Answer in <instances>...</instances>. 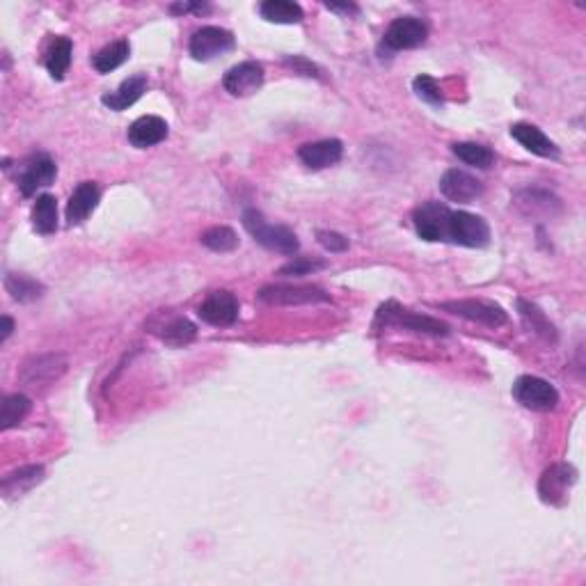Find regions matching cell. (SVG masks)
Listing matches in <instances>:
<instances>
[{
    "instance_id": "74e56055",
    "label": "cell",
    "mask_w": 586,
    "mask_h": 586,
    "mask_svg": "<svg viewBox=\"0 0 586 586\" xmlns=\"http://www.w3.org/2000/svg\"><path fill=\"white\" fill-rule=\"evenodd\" d=\"M325 7H328V10H333V12H346V15H357V7L351 5V3H348V5H337V3H325Z\"/></svg>"
},
{
    "instance_id": "f1b7e54d",
    "label": "cell",
    "mask_w": 586,
    "mask_h": 586,
    "mask_svg": "<svg viewBox=\"0 0 586 586\" xmlns=\"http://www.w3.org/2000/svg\"><path fill=\"white\" fill-rule=\"evenodd\" d=\"M30 410V399L26 394H10V397L3 399V406H0V429L10 431L15 429L16 424L24 421V417L28 415Z\"/></svg>"
},
{
    "instance_id": "d6a6232c",
    "label": "cell",
    "mask_w": 586,
    "mask_h": 586,
    "mask_svg": "<svg viewBox=\"0 0 586 586\" xmlns=\"http://www.w3.org/2000/svg\"><path fill=\"white\" fill-rule=\"evenodd\" d=\"M321 268H325L324 259L296 257L293 261H289L286 266L280 268V275H310V272L321 271Z\"/></svg>"
},
{
    "instance_id": "5bb4252c",
    "label": "cell",
    "mask_w": 586,
    "mask_h": 586,
    "mask_svg": "<svg viewBox=\"0 0 586 586\" xmlns=\"http://www.w3.org/2000/svg\"><path fill=\"white\" fill-rule=\"evenodd\" d=\"M222 85L231 97H250L263 85V67L254 60L239 62L227 71Z\"/></svg>"
},
{
    "instance_id": "ac0fdd59",
    "label": "cell",
    "mask_w": 586,
    "mask_h": 586,
    "mask_svg": "<svg viewBox=\"0 0 586 586\" xmlns=\"http://www.w3.org/2000/svg\"><path fill=\"white\" fill-rule=\"evenodd\" d=\"M99 199H101V190L94 181H83L79 188L71 193L69 202H67V222L69 225H80L88 220L90 213L97 208Z\"/></svg>"
},
{
    "instance_id": "7c38bea8",
    "label": "cell",
    "mask_w": 586,
    "mask_h": 586,
    "mask_svg": "<svg viewBox=\"0 0 586 586\" xmlns=\"http://www.w3.org/2000/svg\"><path fill=\"white\" fill-rule=\"evenodd\" d=\"M442 310L452 312V314L463 316L467 321H476L488 328H499L508 321V314L497 305V303L488 301H452L442 303Z\"/></svg>"
},
{
    "instance_id": "d6986e66",
    "label": "cell",
    "mask_w": 586,
    "mask_h": 586,
    "mask_svg": "<svg viewBox=\"0 0 586 586\" xmlns=\"http://www.w3.org/2000/svg\"><path fill=\"white\" fill-rule=\"evenodd\" d=\"M167 133H170V129H167V122L163 120V117L144 115L138 117V120L131 124L129 143L138 149H147L163 143V140L167 138Z\"/></svg>"
},
{
    "instance_id": "484cf974",
    "label": "cell",
    "mask_w": 586,
    "mask_h": 586,
    "mask_svg": "<svg viewBox=\"0 0 586 586\" xmlns=\"http://www.w3.org/2000/svg\"><path fill=\"white\" fill-rule=\"evenodd\" d=\"M33 227L39 234L48 236L58 229V202L53 195H39L33 207Z\"/></svg>"
},
{
    "instance_id": "2e32d148",
    "label": "cell",
    "mask_w": 586,
    "mask_h": 586,
    "mask_svg": "<svg viewBox=\"0 0 586 586\" xmlns=\"http://www.w3.org/2000/svg\"><path fill=\"white\" fill-rule=\"evenodd\" d=\"M440 193L449 199V202L470 204L476 197H481L484 186L476 176L467 175L465 170H447L440 179Z\"/></svg>"
},
{
    "instance_id": "9a60e30c",
    "label": "cell",
    "mask_w": 586,
    "mask_h": 586,
    "mask_svg": "<svg viewBox=\"0 0 586 586\" xmlns=\"http://www.w3.org/2000/svg\"><path fill=\"white\" fill-rule=\"evenodd\" d=\"M56 175H58L56 161H53L51 156H47V154H37V156H33L28 163H26L24 172H21L19 176L21 195L30 197V195L37 193L39 188H47V186H51L53 181H56Z\"/></svg>"
},
{
    "instance_id": "e0dca14e",
    "label": "cell",
    "mask_w": 586,
    "mask_h": 586,
    "mask_svg": "<svg viewBox=\"0 0 586 586\" xmlns=\"http://www.w3.org/2000/svg\"><path fill=\"white\" fill-rule=\"evenodd\" d=\"M344 156V144L337 138L319 140V143H307L298 149V158L303 161V165H307L310 170H324V167L335 165L342 161Z\"/></svg>"
},
{
    "instance_id": "d590c367",
    "label": "cell",
    "mask_w": 586,
    "mask_h": 586,
    "mask_svg": "<svg viewBox=\"0 0 586 586\" xmlns=\"http://www.w3.org/2000/svg\"><path fill=\"white\" fill-rule=\"evenodd\" d=\"M175 15H186V12H207V5H199V3H176V5L170 7Z\"/></svg>"
},
{
    "instance_id": "4fadbf2b",
    "label": "cell",
    "mask_w": 586,
    "mask_h": 586,
    "mask_svg": "<svg viewBox=\"0 0 586 586\" xmlns=\"http://www.w3.org/2000/svg\"><path fill=\"white\" fill-rule=\"evenodd\" d=\"M197 314L204 324L227 328L239 319V301L231 291H213L211 296L199 305Z\"/></svg>"
},
{
    "instance_id": "603a6c76",
    "label": "cell",
    "mask_w": 586,
    "mask_h": 586,
    "mask_svg": "<svg viewBox=\"0 0 586 586\" xmlns=\"http://www.w3.org/2000/svg\"><path fill=\"white\" fill-rule=\"evenodd\" d=\"M259 15L261 19L271 21V24H301L303 21V7L291 0H266L259 5Z\"/></svg>"
},
{
    "instance_id": "ffe728a7",
    "label": "cell",
    "mask_w": 586,
    "mask_h": 586,
    "mask_svg": "<svg viewBox=\"0 0 586 586\" xmlns=\"http://www.w3.org/2000/svg\"><path fill=\"white\" fill-rule=\"evenodd\" d=\"M513 140L522 144L527 152L536 154L540 158H559V147L534 124H525V122H517V124L511 126Z\"/></svg>"
},
{
    "instance_id": "52a82bcc",
    "label": "cell",
    "mask_w": 586,
    "mask_h": 586,
    "mask_svg": "<svg viewBox=\"0 0 586 586\" xmlns=\"http://www.w3.org/2000/svg\"><path fill=\"white\" fill-rule=\"evenodd\" d=\"M577 484V470L568 463H554L540 474L538 495L549 506H561L566 504L568 493Z\"/></svg>"
},
{
    "instance_id": "9c48e42d",
    "label": "cell",
    "mask_w": 586,
    "mask_h": 586,
    "mask_svg": "<svg viewBox=\"0 0 586 586\" xmlns=\"http://www.w3.org/2000/svg\"><path fill=\"white\" fill-rule=\"evenodd\" d=\"M147 325L158 339H163L167 346L175 348L186 346V344L193 342L195 335H197V328H195L186 316L172 314V312H156V314L149 319Z\"/></svg>"
},
{
    "instance_id": "8992f818",
    "label": "cell",
    "mask_w": 586,
    "mask_h": 586,
    "mask_svg": "<svg viewBox=\"0 0 586 586\" xmlns=\"http://www.w3.org/2000/svg\"><path fill=\"white\" fill-rule=\"evenodd\" d=\"M449 243L465 248H485L490 243V227L481 216L467 211H452L449 220Z\"/></svg>"
},
{
    "instance_id": "8fae6325",
    "label": "cell",
    "mask_w": 586,
    "mask_h": 586,
    "mask_svg": "<svg viewBox=\"0 0 586 586\" xmlns=\"http://www.w3.org/2000/svg\"><path fill=\"white\" fill-rule=\"evenodd\" d=\"M67 371V357L60 353H44V356H35L21 367V383L37 388V385L53 383L60 378Z\"/></svg>"
},
{
    "instance_id": "7402d4cb",
    "label": "cell",
    "mask_w": 586,
    "mask_h": 586,
    "mask_svg": "<svg viewBox=\"0 0 586 586\" xmlns=\"http://www.w3.org/2000/svg\"><path fill=\"white\" fill-rule=\"evenodd\" d=\"M44 481V467L42 465H26L19 470L10 472L0 484V493L5 495V499L19 497V495L28 493L35 485Z\"/></svg>"
},
{
    "instance_id": "d4e9b609",
    "label": "cell",
    "mask_w": 586,
    "mask_h": 586,
    "mask_svg": "<svg viewBox=\"0 0 586 586\" xmlns=\"http://www.w3.org/2000/svg\"><path fill=\"white\" fill-rule=\"evenodd\" d=\"M5 289L19 303H33L44 296V284H39L30 275H24V272H7Z\"/></svg>"
},
{
    "instance_id": "30bf717a",
    "label": "cell",
    "mask_w": 586,
    "mask_h": 586,
    "mask_svg": "<svg viewBox=\"0 0 586 586\" xmlns=\"http://www.w3.org/2000/svg\"><path fill=\"white\" fill-rule=\"evenodd\" d=\"M429 37V26L417 16H401L389 24L385 30L383 44L392 51H406V48H417Z\"/></svg>"
},
{
    "instance_id": "8d00e7d4",
    "label": "cell",
    "mask_w": 586,
    "mask_h": 586,
    "mask_svg": "<svg viewBox=\"0 0 586 586\" xmlns=\"http://www.w3.org/2000/svg\"><path fill=\"white\" fill-rule=\"evenodd\" d=\"M12 333H15V321H12L10 316H3V333H0V342H7Z\"/></svg>"
},
{
    "instance_id": "6da1fadb",
    "label": "cell",
    "mask_w": 586,
    "mask_h": 586,
    "mask_svg": "<svg viewBox=\"0 0 586 586\" xmlns=\"http://www.w3.org/2000/svg\"><path fill=\"white\" fill-rule=\"evenodd\" d=\"M243 227L259 245H263L266 250H272V252L296 254L301 250V240H298V236L289 227L268 225L263 213L257 211V208H245Z\"/></svg>"
},
{
    "instance_id": "277c9868",
    "label": "cell",
    "mask_w": 586,
    "mask_h": 586,
    "mask_svg": "<svg viewBox=\"0 0 586 586\" xmlns=\"http://www.w3.org/2000/svg\"><path fill=\"white\" fill-rule=\"evenodd\" d=\"M236 39L229 30L218 28V26H204V28L195 30L193 37H190L188 51L195 60L208 62L216 60V58L225 56V53L234 51Z\"/></svg>"
},
{
    "instance_id": "ba28073f",
    "label": "cell",
    "mask_w": 586,
    "mask_h": 586,
    "mask_svg": "<svg viewBox=\"0 0 586 586\" xmlns=\"http://www.w3.org/2000/svg\"><path fill=\"white\" fill-rule=\"evenodd\" d=\"M259 301L268 305H312V303H328L330 296L319 286L272 284L259 291Z\"/></svg>"
},
{
    "instance_id": "1f68e13d",
    "label": "cell",
    "mask_w": 586,
    "mask_h": 586,
    "mask_svg": "<svg viewBox=\"0 0 586 586\" xmlns=\"http://www.w3.org/2000/svg\"><path fill=\"white\" fill-rule=\"evenodd\" d=\"M412 88H415L417 97L424 99L426 103H433V106H440L442 103V94H440V85L435 83V79L421 74L412 80Z\"/></svg>"
},
{
    "instance_id": "7a4b0ae2",
    "label": "cell",
    "mask_w": 586,
    "mask_h": 586,
    "mask_svg": "<svg viewBox=\"0 0 586 586\" xmlns=\"http://www.w3.org/2000/svg\"><path fill=\"white\" fill-rule=\"evenodd\" d=\"M378 324L410 330V333L417 335H431V337H444V335H449L447 324H442V321L438 319H431V316L415 314V312L410 310H403L397 303H385V305L380 307Z\"/></svg>"
},
{
    "instance_id": "836d02e7",
    "label": "cell",
    "mask_w": 586,
    "mask_h": 586,
    "mask_svg": "<svg viewBox=\"0 0 586 586\" xmlns=\"http://www.w3.org/2000/svg\"><path fill=\"white\" fill-rule=\"evenodd\" d=\"M316 239H319V243L324 245L325 250H330V252H344V250H348V239L346 236L337 234V231L321 229L319 234H316Z\"/></svg>"
},
{
    "instance_id": "4316f807",
    "label": "cell",
    "mask_w": 586,
    "mask_h": 586,
    "mask_svg": "<svg viewBox=\"0 0 586 586\" xmlns=\"http://www.w3.org/2000/svg\"><path fill=\"white\" fill-rule=\"evenodd\" d=\"M71 51H74V47H71L69 37H56L51 42V47H48L47 69L56 80L65 79L67 69H69L71 65Z\"/></svg>"
},
{
    "instance_id": "e575fe53",
    "label": "cell",
    "mask_w": 586,
    "mask_h": 586,
    "mask_svg": "<svg viewBox=\"0 0 586 586\" xmlns=\"http://www.w3.org/2000/svg\"><path fill=\"white\" fill-rule=\"evenodd\" d=\"M284 65L291 67V69L296 71V74H303V76H321L319 67H316L314 62L305 60V58H301V56H293V58L286 56V58H284Z\"/></svg>"
},
{
    "instance_id": "cb8c5ba5",
    "label": "cell",
    "mask_w": 586,
    "mask_h": 586,
    "mask_svg": "<svg viewBox=\"0 0 586 586\" xmlns=\"http://www.w3.org/2000/svg\"><path fill=\"white\" fill-rule=\"evenodd\" d=\"M131 56V44L129 39H117V42L103 47L97 56L92 58V67L99 74H111L117 67L124 65Z\"/></svg>"
},
{
    "instance_id": "f546056e",
    "label": "cell",
    "mask_w": 586,
    "mask_h": 586,
    "mask_svg": "<svg viewBox=\"0 0 586 586\" xmlns=\"http://www.w3.org/2000/svg\"><path fill=\"white\" fill-rule=\"evenodd\" d=\"M452 152L461 158L465 165L479 167V170H488L495 163V154L488 147L476 143H456L452 144Z\"/></svg>"
},
{
    "instance_id": "3957f363",
    "label": "cell",
    "mask_w": 586,
    "mask_h": 586,
    "mask_svg": "<svg viewBox=\"0 0 586 586\" xmlns=\"http://www.w3.org/2000/svg\"><path fill=\"white\" fill-rule=\"evenodd\" d=\"M513 399L527 410L549 412L559 406V392L552 383L538 376H520L513 383Z\"/></svg>"
},
{
    "instance_id": "83f0119b",
    "label": "cell",
    "mask_w": 586,
    "mask_h": 586,
    "mask_svg": "<svg viewBox=\"0 0 586 586\" xmlns=\"http://www.w3.org/2000/svg\"><path fill=\"white\" fill-rule=\"evenodd\" d=\"M517 312H520L522 321H525V325L531 333L540 335V337L548 339V342H557V330H554V325L549 324L548 316H545L538 307L531 305L525 298H520V301H517Z\"/></svg>"
},
{
    "instance_id": "44dd1931",
    "label": "cell",
    "mask_w": 586,
    "mask_h": 586,
    "mask_svg": "<svg viewBox=\"0 0 586 586\" xmlns=\"http://www.w3.org/2000/svg\"><path fill=\"white\" fill-rule=\"evenodd\" d=\"M147 85H149L147 76L135 74V76H131V79H126L124 83L115 90V92L103 94L101 103L106 108H111V111H117V112L126 111V108L133 106V103L138 101L144 92H147Z\"/></svg>"
},
{
    "instance_id": "5b68a950",
    "label": "cell",
    "mask_w": 586,
    "mask_h": 586,
    "mask_svg": "<svg viewBox=\"0 0 586 586\" xmlns=\"http://www.w3.org/2000/svg\"><path fill=\"white\" fill-rule=\"evenodd\" d=\"M449 220H452V208L440 202H424L412 211L417 234L429 243L449 240Z\"/></svg>"
},
{
    "instance_id": "4dcf8cb0",
    "label": "cell",
    "mask_w": 586,
    "mask_h": 586,
    "mask_svg": "<svg viewBox=\"0 0 586 586\" xmlns=\"http://www.w3.org/2000/svg\"><path fill=\"white\" fill-rule=\"evenodd\" d=\"M202 243L213 252H231L239 248V236L229 227H211L202 234Z\"/></svg>"
}]
</instances>
